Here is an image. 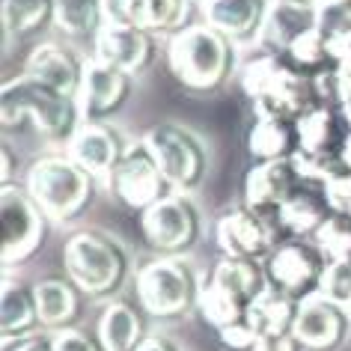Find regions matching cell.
<instances>
[{
    "label": "cell",
    "instance_id": "cell-18",
    "mask_svg": "<svg viewBox=\"0 0 351 351\" xmlns=\"http://www.w3.org/2000/svg\"><path fill=\"white\" fill-rule=\"evenodd\" d=\"M306 182L298 176L292 158L283 161H256L244 176V206L277 223V212L289 197Z\"/></svg>",
    "mask_w": 351,
    "mask_h": 351
},
{
    "label": "cell",
    "instance_id": "cell-9",
    "mask_svg": "<svg viewBox=\"0 0 351 351\" xmlns=\"http://www.w3.org/2000/svg\"><path fill=\"white\" fill-rule=\"evenodd\" d=\"M203 217L191 194L170 191L155 206L140 212V235L146 247H152L158 256H182L199 241Z\"/></svg>",
    "mask_w": 351,
    "mask_h": 351
},
{
    "label": "cell",
    "instance_id": "cell-37",
    "mask_svg": "<svg viewBox=\"0 0 351 351\" xmlns=\"http://www.w3.org/2000/svg\"><path fill=\"white\" fill-rule=\"evenodd\" d=\"M3 351H57V342H54V333L36 330V333H27V337L3 342Z\"/></svg>",
    "mask_w": 351,
    "mask_h": 351
},
{
    "label": "cell",
    "instance_id": "cell-22",
    "mask_svg": "<svg viewBox=\"0 0 351 351\" xmlns=\"http://www.w3.org/2000/svg\"><path fill=\"white\" fill-rule=\"evenodd\" d=\"M268 6L271 0H208L203 3V15L206 24L221 30L235 45H256Z\"/></svg>",
    "mask_w": 351,
    "mask_h": 351
},
{
    "label": "cell",
    "instance_id": "cell-34",
    "mask_svg": "<svg viewBox=\"0 0 351 351\" xmlns=\"http://www.w3.org/2000/svg\"><path fill=\"white\" fill-rule=\"evenodd\" d=\"M322 194H324V203H328V208L333 215L351 217V170L339 167V170L322 185Z\"/></svg>",
    "mask_w": 351,
    "mask_h": 351
},
{
    "label": "cell",
    "instance_id": "cell-42",
    "mask_svg": "<svg viewBox=\"0 0 351 351\" xmlns=\"http://www.w3.org/2000/svg\"><path fill=\"white\" fill-rule=\"evenodd\" d=\"M306 3H319V0H306Z\"/></svg>",
    "mask_w": 351,
    "mask_h": 351
},
{
    "label": "cell",
    "instance_id": "cell-23",
    "mask_svg": "<svg viewBox=\"0 0 351 351\" xmlns=\"http://www.w3.org/2000/svg\"><path fill=\"white\" fill-rule=\"evenodd\" d=\"M328 217H330V208L324 203L322 188L301 185L283 206H280L277 230L283 239H313Z\"/></svg>",
    "mask_w": 351,
    "mask_h": 351
},
{
    "label": "cell",
    "instance_id": "cell-31",
    "mask_svg": "<svg viewBox=\"0 0 351 351\" xmlns=\"http://www.w3.org/2000/svg\"><path fill=\"white\" fill-rule=\"evenodd\" d=\"M295 313H298V301H292V298L280 295L277 289H265L256 304L250 306L247 319L250 324L256 328L259 337H271V333H289L295 324Z\"/></svg>",
    "mask_w": 351,
    "mask_h": 351
},
{
    "label": "cell",
    "instance_id": "cell-19",
    "mask_svg": "<svg viewBox=\"0 0 351 351\" xmlns=\"http://www.w3.org/2000/svg\"><path fill=\"white\" fill-rule=\"evenodd\" d=\"M93 57H99L104 63L117 66L134 77L140 72H146L149 63H152L155 39L128 21L108 19L104 27L95 33V39H93Z\"/></svg>",
    "mask_w": 351,
    "mask_h": 351
},
{
    "label": "cell",
    "instance_id": "cell-20",
    "mask_svg": "<svg viewBox=\"0 0 351 351\" xmlns=\"http://www.w3.org/2000/svg\"><path fill=\"white\" fill-rule=\"evenodd\" d=\"M84 63L86 60H81L72 48H66L63 42H36V45L30 48V54L24 57L21 75H27L33 81L45 84L63 95L77 99V86H81V77H84Z\"/></svg>",
    "mask_w": 351,
    "mask_h": 351
},
{
    "label": "cell",
    "instance_id": "cell-8",
    "mask_svg": "<svg viewBox=\"0 0 351 351\" xmlns=\"http://www.w3.org/2000/svg\"><path fill=\"white\" fill-rule=\"evenodd\" d=\"M143 143L155 155L167 185L182 194H194L208 173V149L197 131L179 122H158L143 134Z\"/></svg>",
    "mask_w": 351,
    "mask_h": 351
},
{
    "label": "cell",
    "instance_id": "cell-28",
    "mask_svg": "<svg viewBox=\"0 0 351 351\" xmlns=\"http://www.w3.org/2000/svg\"><path fill=\"white\" fill-rule=\"evenodd\" d=\"M108 21V0H54V27L72 39H95Z\"/></svg>",
    "mask_w": 351,
    "mask_h": 351
},
{
    "label": "cell",
    "instance_id": "cell-1",
    "mask_svg": "<svg viewBox=\"0 0 351 351\" xmlns=\"http://www.w3.org/2000/svg\"><path fill=\"white\" fill-rule=\"evenodd\" d=\"M241 93L250 99L256 119H286L298 122L306 110H313L319 99V86L289 66L286 57L256 51L239 72Z\"/></svg>",
    "mask_w": 351,
    "mask_h": 351
},
{
    "label": "cell",
    "instance_id": "cell-17",
    "mask_svg": "<svg viewBox=\"0 0 351 351\" xmlns=\"http://www.w3.org/2000/svg\"><path fill=\"white\" fill-rule=\"evenodd\" d=\"M125 146H128V140L110 122H81V128L69 140L66 155L77 167H84L99 185H108L113 167L119 164Z\"/></svg>",
    "mask_w": 351,
    "mask_h": 351
},
{
    "label": "cell",
    "instance_id": "cell-13",
    "mask_svg": "<svg viewBox=\"0 0 351 351\" xmlns=\"http://www.w3.org/2000/svg\"><path fill=\"white\" fill-rule=\"evenodd\" d=\"M280 241H283V235H280L277 223L244 203L223 212L215 223V244L223 259L265 262Z\"/></svg>",
    "mask_w": 351,
    "mask_h": 351
},
{
    "label": "cell",
    "instance_id": "cell-7",
    "mask_svg": "<svg viewBox=\"0 0 351 351\" xmlns=\"http://www.w3.org/2000/svg\"><path fill=\"white\" fill-rule=\"evenodd\" d=\"M140 310L152 319H179L197 310L203 280L185 256H158L134 274Z\"/></svg>",
    "mask_w": 351,
    "mask_h": 351
},
{
    "label": "cell",
    "instance_id": "cell-43",
    "mask_svg": "<svg viewBox=\"0 0 351 351\" xmlns=\"http://www.w3.org/2000/svg\"><path fill=\"white\" fill-rule=\"evenodd\" d=\"M197 3H208V0H197Z\"/></svg>",
    "mask_w": 351,
    "mask_h": 351
},
{
    "label": "cell",
    "instance_id": "cell-33",
    "mask_svg": "<svg viewBox=\"0 0 351 351\" xmlns=\"http://www.w3.org/2000/svg\"><path fill=\"white\" fill-rule=\"evenodd\" d=\"M319 295L330 298L333 304H339L342 310L351 313V262H330L324 271Z\"/></svg>",
    "mask_w": 351,
    "mask_h": 351
},
{
    "label": "cell",
    "instance_id": "cell-38",
    "mask_svg": "<svg viewBox=\"0 0 351 351\" xmlns=\"http://www.w3.org/2000/svg\"><path fill=\"white\" fill-rule=\"evenodd\" d=\"M253 351H304L301 346H298L295 333H271V337H259L256 339V348Z\"/></svg>",
    "mask_w": 351,
    "mask_h": 351
},
{
    "label": "cell",
    "instance_id": "cell-25",
    "mask_svg": "<svg viewBox=\"0 0 351 351\" xmlns=\"http://www.w3.org/2000/svg\"><path fill=\"white\" fill-rule=\"evenodd\" d=\"M95 337H99L104 351H137L146 339L143 315L137 306L125 301H110L99 319Z\"/></svg>",
    "mask_w": 351,
    "mask_h": 351
},
{
    "label": "cell",
    "instance_id": "cell-15",
    "mask_svg": "<svg viewBox=\"0 0 351 351\" xmlns=\"http://www.w3.org/2000/svg\"><path fill=\"white\" fill-rule=\"evenodd\" d=\"M292 333L304 351H337L351 333V313L324 295H313L298 304Z\"/></svg>",
    "mask_w": 351,
    "mask_h": 351
},
{
    "label": "cell",
    "instance_id": "cell-27",
    "mask_svg": "<svg viewBox=\"0 0 351 351\" xmlns=\"http://www.w3.org/2000/svg\"><path fill=\"white\" fill-rule=\"evenodd\" d=\"M247 152L256 161H283L298 152V122L256 119L247 131Z\"/></svg>",
    "mask_w": 351,
    "mask_h": 351
},
{
    "label": "cell",
    "instance_id": "cell-4",
    "mask_svg": "<svg viewBox=\"0 0 351 351\" xmlns=\"http://www.w3.org/2000/svg\"><path fill=\"white\" fill-rule=\"evenodd\" d=\"M95 185L99 182L84 167H77L66 152L42 155L24 173L27 194L36 199V206L45 212V217L60 223L75 221L90 208Z\"/></svg>",
    "mask_w": 351,
    "mask_h": 351
},
{
    "label": "cell",
    "instance_id": "cell-32",
    "mask_svg": "<svg viewBox=\"0 0 351 351\" xmlns=\"http://www.w3.org/2000/svg\"><path fill=\"white\" fill-rule=\"evenodd\" d=\"M313 241L319 244L328 265L330 262H351V217L330 212V217L322 223V230L313 235Z\"/></svg>",
    "mask_w": 351,
    "mask_h": 351
},
{
    "label": "cell",
    "instance_id": "cell-40",
    "mask_svg": "<svg viewBox=\"0 0 351 351\" xmlns=\"http://www.w3.org/2000/svg\"><path fill=\"white\" fill-rule=\"evenodd\" d=\"M137 351H179V348H176L167 337H158V333H155V337H146L143 346H140Z\"/></svg>",
    "mask_w": 351,
    "mask_h": 351
},
{
    "label": "cell",
    "instance_id": "cell-10",
    "mask_svg": "<svg viewBox=\"0 0 351 351\" xmlns=\"http://www.w3.org/2000/svg\"><path fill=\"white\" fill-rule=\"evenodd\" d=\"M328 259L313 239H283L265 259L268 286L292 301H306L319 295Z\"/></svg>",
    "mask_w": 351,
    "mask_h": 351
},
{
    "label": "cell",
    "instance_id": "cell-30",
    "mask_svg": "<svg viewBox=\"0 0 351 351\" xmlns=\"http://www.w3.org/2000/svg\"><path fill=\"white\" fill-rule=\"evenodd\" d=\"M315 30L328 42L337 63L351 57V0H319L315 3Z\"/></svg>",
    "mask_w": 351,
    "mask_h": 351
},
{
    "label": "cell",
    "instance_id": "cell-29",
    "mask_svg": "<svg viewBox=\"0 0 351 351\" xmlns=\"http://www.w3.org/2000/svg\"><path fill=\"white\" fill-rule=\"evenodd\" d=\"M6 39H27L54 24V0H3L0 6Z\"/></svg>",
    "mask_w": 351,
    "mask_h": 351
},
{
    "label": "cell",
    "instance_id": "cell-24",
    "mask_svg": "<svg viewBox=\"0 0 351 351\" xmlns=\"http://www.w3.org/2000/svg\"><path fill=\"white\" fill-rule=\"evenodd\" d=\"M0 333H3V342L27 337V333H36L42 328L39 322V306H36V292H33L30 283H21V280H12L10 271L3 277V292H0Z\"/></svg>",
    "mask_w": 351,
    "mask_h": 351
},
{
    "label": "cell",
    "instance_id": "cell-39",
    "mask_svg": "<svg viewBox=\"0 0 351 351\" xmlns=\"http://www.w3.org/2000/svg\"><path fill=\"white\" fill-rule=\"evenodd\" d=\"M19 167H21V161L15 158L12 143L6 140L3 149H0V185H15L12 176H15V170H19Z\"/></svg>",
    "mask_w": 351,
    "mask_h": 351
},
{
    "label": "cell",
    "instance_id": "cell-36",
    "mask_svg": "<svg viewBox=\"0 0 351 351\" xmlns=\"http://www.w3.org/2000/svg\"><path fill=\"white\" fill-rule=\"evenodd\" d=\"M54 342H57V351H104L99 337H90L86 330H77V328L54 330Z\"/></svg>",
    "mask_w": 351,
    "mask_h": 351
},
{
    "label": "cell",
    "instance_id": "cell-12",
    "mask_svg": "<svg viewBox=\"0 0 351 351\" xmlns=\"http://www.w3.org/2000/svg\"><path fill=\"white\" fill-rule=\"evenodd\" d=\"M0 215H3L0 256H3V268L10 271L39 250L48 217L24 185H0Z\"/></svg>",
    "mask_w": 351,
    "mask_h": 351
},
{
    "label": "cell",
    "instance_id": "cell-14",
    "mask_svg": "<svg viewBox=\"0 0 351 351\" xmlns=\"http://www.w3.org/2000/svg\"><path fill=\"white\" fill-rule=\"evenodd\" d=\"M134 90V77L122 69L104 63L99 57H86L84 77L77 86V104H81L84 122H108L125 108Z\"/></svg>",
    "mask_w": 351,
    "mask_h": 351
},
{
    "label": "cell",
    "instance_id": "cell-5",
    "mask_svg": "<svg viewBox=\"0 0 351 351\" xmlns=\"http://www.w3.org/2000/svg\"><path fill=\"white\" fill-rule=\"evenodd\" d=\"M268 289L265 262L223 259L203 277L197 310L215 330L247 319L250 306Z\"/></svg>",
    "mask_w": 351,
    "mask_h": 351
},
{
    "label": "cell",
    "instance_id": "cell-21",
    "mask_svg": "<svg viewBox=\"0 0 351 351\" xmlns=\"http://www.w3.org/2000/svg\"><path fill=\"white\" fill-rule=\"evenodd\" d=\"M315 30V3L306 0H271L265 24L259 30L256 51L283 57L301 36Z\"/></svg>",
    "mask_w": 351,
    "mask_h": 351
},
{
    "label": "cell",
    "instance_id": "cell-16",
    "mask_svg": "<svg viewBox=\"0 0 351 351\" xmlns=\"http://www.w3.org/2000/svg\"><path fill=\"white\" fill-rule=\"evenodd\" d=\"M197 0H108V19L128 21L149 36H176L191 27Z\"/></svg>",
    "mask_w": 351,
    "mask_h": 351
},
{
    "label": "cell",
    "instance_id": "cell-35",
    "mask_svg": "<svg viewBox=\"0 0 351 351\" xmlns=\"http://www.w3.org/2000/svg\"><path fill=\"white\" fill-rule=\"evenodd\" d=\"M217 337H221L223 346L232 348V351H253V348H256L259 333L250 324V319H241L235 324H226V328H221V330H217Z\"/></svg>",
    "mask_w": 351,
    "mask_h": 351
},
{
    "label": "cell",
    "instance_id": "cell-2",
    "mask_svg": "<svg viewBox=\"0 0 351 351\" xmlns=\"http://www.w3.org/2000/svg\"><path fill=\"white\" fill-rule=\"evenodd\" d=\"M0 117L3 128L30 125L39 137H45L54 146H69L75 131L81 128L84 113L81 104L72 95H63L51 86L33 81L27 75H15L3 84L0 93Z\"/></svg>",
    "mask_w": 351,
    "mask_h": 351
},
{
    "label": "cell",
    "instance_id": "cell-3",
    "mask_svg": "<svg viewBox=\"0 0 351 351\" xmlns=\"http://www.w3.org/2000/svg\"><path fill=\"white\" fill-rule=\"evenodd\" d=\"M235 63L239 45L206 21H194L167 39V66L176 81L194 93H215L223 86L235 72Z\"/></svg>",
    "mask_w": 351,
    "mask_h": 351
},
{
    "label": "cell",
    "instance_id": "cell-6",
    "mask_svg": "<svg viewBox=\"0 0 351 351\" xmlns=\"http://www.w3.org/2000/svg\"><path fill=\"white\" fill-rule=\"evenodd\" d=\"M66 277L81 289L84 295L101 298L110 295L125 283L128 253L125 247L99 230H77L69 235L63 247Z\"/></svg>",
    "mask_w": 351,
    "mask_h": 351
},
{
    "label": "cell",
    "instance_id": "cell-26",
    "mask_svg": "<svg viewBox=\"0 0 351 351\" xmlns=\"http://www.w3.org/2000/svg\"><path fill=\"white\" fill-rule=\"evenodd\" d=\"M39 306V322L48 330H63L77 315V289L72 280L63 277H42L33 283Z\"/></svg>",
    "mask_w": 351,
    "mask_h": 351
},
{
    "label": "cell",
    "instance_id": "cell-11",
    "mask_svg": "<svg viewBox=\"0 0 351 351\" xmlns=\"http://www.w3.org/2000/svg\"><path fill=\"white\" fill-rule=\"evenodd\" d=\"M108 188L122 206L131 208V212H137V215L146 212L149 206H155L158 199L173 191L167 185L155 155L149 152V146L143 143V137L128 140L119 164L113 167V173H110Z\"/></svg>",
    "mask_w": 351,
    "mask_h": 351
},
{
    "label": "cell",
    "instance_id": "cell-41",
    "mask_svg": "<svg viewBox=\"0 0 351 351\" xmlns=\"http://www.w3.org/2000/svg\"><path fill=\"white\" fill-rule=\"evenodd\" d=\"M339 167H346V170H351V134H348V140H346V146H342Z\"/></svg>",
    "mask_w": 351,
    "mask_h": 351
}]
</instances>
